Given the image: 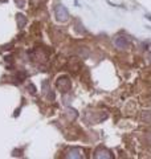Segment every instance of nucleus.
Segmentation results:
<instances>
[{
  "mask_svg": "<svg viewBox=\"0 0 151 159\" xmlns=\"http://www.w3.org/2000/svg\"><path fill=\"white\" fill-rule=\"evenodd\" d=\"M56 19L58 20V21L61 23H65L66 20L69 19V13H68V9L65 8L62 4H58V6L56 7Z\"/></svg>",
  "mask_w": 151,
  "mask_h": 159,
  "instance_id": "obj_1",
  "label": "nucleus"
},
{
  "mask_svg": "<svg viewBox=\"0 0 151 159\" xmlns=\"http://www.w3.org/2000/svg\"><path fill=\"white\" fill-rule=\"evenodd\" d=\"M16 20H17V25H19L20 28H23V27L25 25V23H27V17H25L24 15H21V13H19V15H17Z\"/></svg>",
  "mask_w": 151,
  "mask_h": 159,
  "instance_id": "obj_6",
  "label": "nucleus"
},
{
  "mask_svg": "<svg viewBox=\"0 0 151 159\" xmlns=\"http://www.w3.org/2000/svg\"><path fill=\"white\" fill-rule=\"evenodd\" d=\"M142 121H144L146 123L151 122V110H146L142 113Z\"/></svg>",
  "mask_w": 151,
  "mask_h": 159,
  "instance_id": "obj_7",
  "label": "nucleus"
},
{
  "mask_svg": "<svg viewBox=\"0 0 151 159\" xmlns=\"http://www.w3.org/2000/svg\"><path fill=\"white\" fill-rule=\"evenodd\" d=\"M66 158H84V154L80 148H70L66 151Z\"/></svg>",
  "mask_w": 151,
  "mask_h": 159,
  "instance_id": "obj_3",
  "label": "nucleus"
},
{
  "mask_svg": "<svg viewBox=\"0 0 151 159\" xmlns=\"http://www.w3.org/2000/svg\"><path fill=\"white\" fill-rule=\"evenodd\" d=\"M57 85H58V88L61 89L62 92H68L70 89V82H69L68 78H58Z\"/></svg>",
  "mask_w": 151,
  "mask_h": 159,
  "instance_id": "obj_4",
  "label": "nucleus"
},
{
  "mask_svg": "<svg viewBox=\"0 0 151 159\" xmlns=\"http://www.w3.org/2000/svg\"><path fill=\"white\" fill-rule=\"evenodd\" d=\"M95 158H112V155H110V151L99 148V150H97V152H95Z\"/></svg>",
  "mask_w": 151,
  "mask_h": 159,
  "instance_id": "obj_5",
  "label": "nucleus"
},
{
  "mask_svg": "<svg viewBox=\"0 0 151 159\" xmlns=\"http://www.w3.org/2000/svg\"><path fill=\"white\" fill-rule=\"evenodd\" d=\"M114 44L119 49H126V48H129L130 41H129V39L126 37V36H117V37L114 39Z\"/></svg>",
  "mask_w": 151,
  "mask_h": 159,
  "instance_id": "obj_2",
  "label": "nucleus"
},
{
  "mask_svg": "<svg viewBox=\"0 0 151 159\" xmlns=\"http://www.w3.org/2000/svg\"><path fill=\"white\" fill-rule=\"evenodd\" d=\"M15 2H16V4H17L20 8H23L25 6V0H15Z\"/></svg>",
  "mask_w": 151,
  "mask_h": 159,
  "instance_id": "obj_8",
  "label": "nucleus"
}]
</instances>
